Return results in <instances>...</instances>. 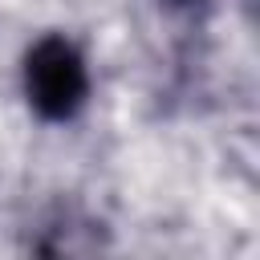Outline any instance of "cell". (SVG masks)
Returning <instances> with one entry per match:
<instances>
[{
    "mask_svg": "<svg viewBox=\"0 0 260 260\" xmlns=\"http://www.w3.org/2000/svg\"><path fill=\"white\" fill-rule=\"evenodd\" d=\"M24 98L45 122H69L89 98V69L81 49L61 37L45 32L24 53Z\"/></svg>",
    "mask_w": 260,
    "mask_h": 260,
    "instance_id": "6da1fadb",
    "label": "cell"
},
{
    "mask_svg": "<svg viewBox=\"0 0 260 260\" xmlns=\"http://www.w3.org/2000/svg\"><path fill=\"white\" fill-rule=\"evenodd\" d=\"M171 4H187V0H171Z\"/></svg>",
    "mask_w": 260,
    "mask_h": 260,
    "instance_id": "7a4b0ae2",
    "label": "cell"
}]
</instances>
